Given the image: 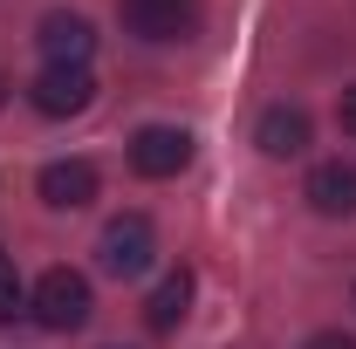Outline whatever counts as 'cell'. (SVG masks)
Masks as SVG:
<instances>
[{
    "instance_id": "obj_6",
    "label": "cell",
    "mask_w": 356,
    "mask_h": 349,
    "mask_svg": "<svg viewBox=\"0 0 356 349\" xmlns=\"http://www.w3.org/2000/svg\"><path fill=\"white\" fill-rule=\"evenodd\" d=\"M35 42L55 69H89V55H96V28H89L83 14H42V28H35Z\"/></svg>"
},
{
    "instance_id": "obj_13",
    "label": "cell",
    "mask_w": 356,
    "mask_h": 349,
    "mask_svg": "<svg viewBox=\"0 0 356 349\" xmlns=\"http://www.w3.org/2000/svg\"><path fill=\"white\" fill-rule=\"evenodd\" d=\"M336 117H343V131L356 137V89H343V103H336Z\"/></svg>"
},
{
    "instance_id": "obj_9",
    "label": "cell",
    "mask_w": 356,
    "mask_h": 349,
    "mask_svg": "<svg viewBox=\"0 0 356 349\" xmlns=\"http://www.w3.org/2000/svg\"><path fill=\"white\" fill-rule=\"evenodd\" d=\"M309 206L322 219H350L356 213V165H343V158L315 165V172H309Z\"/></svg>"
},
{
    "instance_id": "obj_5",
    "label": "cell",
    "mask_w": 356,
    "mask_h": 349,
    "mask_svg": "<svg viewBox=\"0 0 356 349\" xmlns=\"http://www.w3.org/2000/svg\"><path fill=\"white\" fill-rule=\"evenodd\" d=\"M28 103H35L42 117H83L89 103H96V76H89V69H55V62H48L42 76L28 83Z\"/></svg>"
},
{
    "instance_id": "obj_11",
    "label": "cell",
    "mask_w": 356,
    "mask_h": 349,
    "mask_svg": "<svg viewBox=\"0 0 356 349\" xmlns=\"http://www.w3.org/2000/svg\"><path fill=\"white\" fill-rule=\"evenodd\" d=\"M14 308H28V288H21L14 254H0V322H14Z\"/></svg>"
},
{
    "instance_id": "obj_2",
    "label": "cell",
    "mask_w": 356,
    "mask_h": 349,
    "mask_svg": "<svg viewBox=\"0 0 356 349\" xmlns=\"http://www.w3.org/2000/svg\"><path fill=\"white\" fill-rule=\"evenodd\" d=\"M96 254H103V267H110L117 281H131V274H144V267H151L158 233H151V219H144V213H124V219H110V226H103Z\"/></svg>"
},
{
    "instance_id": "obj_8",
    "label": "cell",
    "mask_w": 356,
    "mask_h": 349,
    "mask_svg": "<svg viewBox=\"0 0 356 349\" xmlns=\"http://www.w3.org/2000/svg\"><path fill=\"white\" fill-rule=\"evenodd\" d=\"M254 144H261L267 158H302V151H309V110H295V103H274V110H261Z\"/></svg>"
},
{
    "instance_id": "obj_1",
    "label": "cell",
    "mask_w": 356,
    "mask_h": 349,
    "mask_svg": "<svg viewBox=\"0 0 356 349\" xmlns=\"http://www.w3.org/2000/svg\"><path fill=\"white\" fill-rule=\"evenodd\" d=\"M28 308H35V322H42V329L69 336V329H83V322H89L96 295H89V281L76 274V267H48L42 281H35V295H28Z\"/></svg>"
},
{
    "instance_id": "obj_7",
    "label": "cell",
    "mask_w": 356,
    "mask_h": 349,
    "mask_svg": "<svg viewBox=\"0 0 356 349\" xmlns=\"http://www.w3.org/2000/svg\"><path fill=\"white\" fill-rule=\"evenodd\" d=\"M35 192H42V206H55V213H76V206L96 199V165L89 158H55V165H42Z\"/></svg>"
},
{
    "instance_id": "obj_12",
    "label": "cell",
    "mask_w": 356,
    "mask_h": 349,
    "mask_svg": "<svg viewBox=\"0 0 356 349\" xmlns=\"http://www.w3.org/2000/svg\"><path fill=\"white\" fill-rule=\"evenodd\" d=\"M302 349H356V336H343V329H322V336H309Z\"/></svg>"
},
{
    "instance_id": "obj_4",
    "label": "cell",
    "mask_w": 356,
    "mask_h": 349,
    "mask_svg": "<svg viewBox=\"0 0 356 349\" xmlns=\"http://www.w3.org/2000/svg\"><path fill=\"white\" fill-rule=\"evenodd\" d=\"M124 28L137 42H185L199 28V0H124Z\"/></svg>"
},
{
    "instance_id": "obj_10",
    "label": "cell",
    "mask_w": 356,
    "mask_h": 349,
    "mask_svg": "<svg viewBox=\"0 0 356 349\" xmlns=\"http://www.w3.org/2000/svg\"><path fill=\"white\" fill-rule=\"evenodd\" d=\"M185 315H192V267H172V274L151 288V302H144V322H151L158 336H172Z\"/></svg>"
},
{
    "instance_id": "obj_3",
    "label": "cell",
    "mask_w": 356,
    "mask_h": 349,
    "mask_svg": "<svg viewBox=\"0 0 356 349\" xmlns=\"http://www.w3.org/2000/svg\"><path fill=\"white\" fill-rule=\"evenodd\" d=\"M192 165V131H178V124H144L131 137V172L137 178H178Z\"/></svg>"
}]
</instances>
